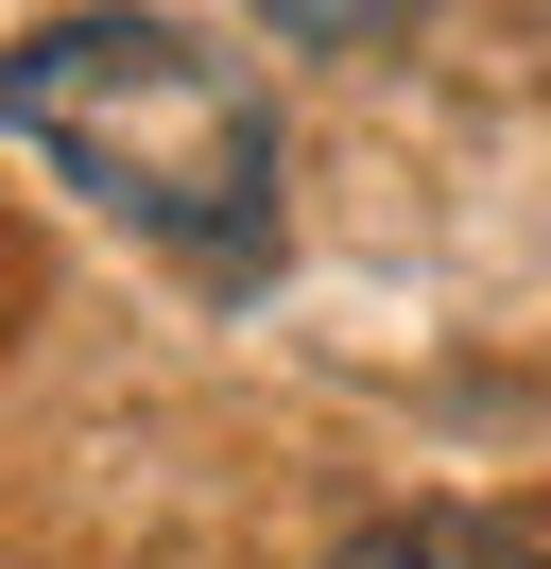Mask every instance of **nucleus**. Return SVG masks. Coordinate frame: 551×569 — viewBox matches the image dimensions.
<instances>
[{
	"mask_svg": "<svg viewBox=\"0 0 551 569\" xmlns=\"http://www.w3.org/2000/svg\"><path fill=\"white\" fill-rule=\"evenodd\" d=\"M0 139L52 156L103 224H138L190 277H259L276 259V104L172 18H34L0 52Z\"/></svg>",
	"mask_w": 551,
	"mask_h": 569,
	"instance_id": "nucleus-1",
	"label": "nucleus"
},
{
	"mask_svg": "<svg viewBox=\"0 0 551 569\" xmlns=\"http://www.w3.org/2000/svg\"><path fill=\"white\" fill-rule=\"evenodd\" d=\"M328 569H534V552H517L500 518H362Z\"/></svg>",
	"mask_w": 551,
	"mask_h": 569,
	"instance_id": "nucleus-2",
	"label": "nucleus"
},
{
	"mask_svg": "<svg viewBox=\"0 0 551 569\" xmlns=\"http://www.w3.org/2000/svg\"><path fill=\"white\" fill-rule=\"evenodd\" d=\"M259 18H276L293 52H379V36L413 18V0H259Z\"/></svg>",
	"mask_w": 551,
	"mask_h": 569,
	"instance_id": "nucleus-3",
	"label": "nucleus"
}]
</instances>
